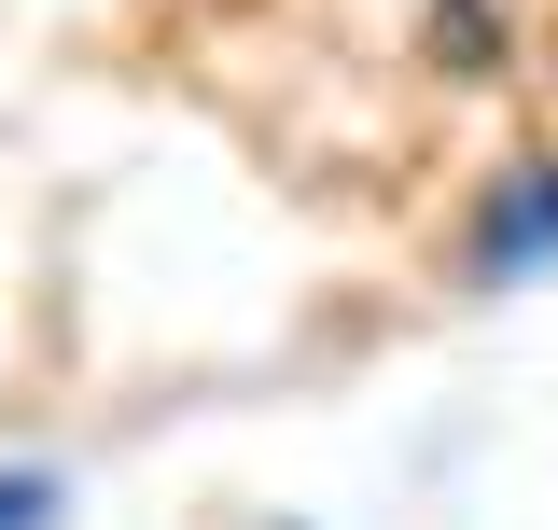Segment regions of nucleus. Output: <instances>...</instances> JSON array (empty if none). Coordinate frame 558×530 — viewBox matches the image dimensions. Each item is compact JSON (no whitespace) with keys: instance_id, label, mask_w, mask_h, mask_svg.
<instances>
[{"instance_id":"nucleus-1","label":"nucleus","mask_w":558,"mask_h":530,"mask_svg":"<svg viewBox=\"0 0 558 530\" xmlns=\"http://www.w3.org/2000/svg\"><path fill=\"white\" fill-rule=\"evenodd\" d=\"M558 265V154H517L461 224V293H531Z\"/></svg>"},{"instance_id":"nucleus-2","label":"nucleus","mask_w":558,"mask_h":530,"mask_svg":"<svg viewBox=\"0 0 558 530\" xmlns=\"http://www.w3.org/2000/svg\"><path fill=\"white\" fill-rule=\"evenodd\" d=\"M418 57L488 84V70H502V0H433V14H418Z\"/></svg>"},{"instance_id":"nucleus-3","label":"nucleus","mask_w":558,"mask_h":530,"mask_svg":"<svg viewBox=\"0 0 558 530\" xmlns=\"http://www.w3.org/2000/svg\"><path fill=\"white\" fill-rule=\"evenodd\" d=\"M0 530H70V474L57 461H0Z\"/></svg>"}]
</instances>
